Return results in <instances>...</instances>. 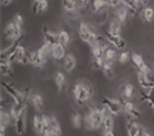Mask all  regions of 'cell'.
I'll list each match as a JSON object with an SVG mask.
<instances>
[{"instance_id":"9a60e30c","label":"cell","mask_w":154,"mask_h":136,"mask_svg":"<svg viewBox=\"0 0 154 136\" xmlns=\"http://www.w3.org/2000/svg\"><path fill=\"white\" fill-rule=\"evenodd\" d=\"M137 77H138L139 85H140V87H141L143 90H145V91H148V92L154 90V89L152 88V86H151V83H150V81L148 80L146 73H144V71H141V70H138Z\"/></svg>"},{"instance_id":"8d00e7d4","label":"cell","mask_w":154,"mask_h":136,"mask_svg":"<svg viewBox=\"0 0 154 136\" xmlns=\"http://www.w3.org/2000/svg\"><path fill=\"white\" fill-rule=\"evenodd\" d=\"M38 0H34V2L32 5V12L38 14Z\"/></svg>"},{"instance_id":"44dd1931","label":"cell","mask_w":154,"mask_h":136,"mask_svg":"<svg viewBox=\"0 0 154 136\" xmlns=\"http://www.w3.org/2000/svg\"><path fill=\"white\" fill-rule=\"evenodd\" d=\"M2 38L7 40V41H14L17 38V33H16V28H14V23L11 22L3 30V36Z\"/></svg>"},{"instance_id":"5b68a950","label":"cell","mask_w":154,"mask_h":136,"mask_svg":"<svg viewBox=\"0 0 154 136\" xmlns=\"http://www.w3.org/2000/svg\"><path fill=\"white\" fill-rule=\"evenodd\" d=\"M1 86H2V90L6 92L7 95H9L10 97H12L13 100L16 101V103H26L23 99L22 92L21 90H18L16 87H13L12 85H10L9 82L2 81L1 82Z\"/></svg>"},{"instance_id":"ba28073f","label":"cell","mask_w":154,"mask_h":136,"mask_svg":"<svg viewBox=\"0 0 154 136\" xmlns=\"http://www.w3.org/2000/svg\"><path fill=\"white\" fill-rule=\"evenodd\" d=\"M105 35H106L108 42L112 46H115L117 50H125L127 47V42H125V40L122 38L121 35H113L108 30L105 32Z\"/></svg>"},{"instance_id":"d4e9b609","label":"cell","mask_w":154,"mask_h":136,"mask_svg":"<svg viewBox=\"0 0 154 136\" xmlns=\"http://www.w3.org/2000/svg\"><path fill=\"white\" fill-rule=\"evenodd\" d=\"M115 125H116V122H115V119H113V115H109V116H106L103 119V122L101 124V131L103 132H108V131H113L115 128Z\"/></svg>"},{"instance_id":"ac0fdd59","label":"cell","mask_w":154,"mask_h":136,"mask_svg":"<svg viewBox=\"0 0 154 136\" xmlns=\"http://www.w3.org/2000/svg\"><path fill=\"white\" fill-rule=\"evenodd\" d=\"M116 50L112 47L111 44H109L108 46H106V47L103 48V57H105V59L115 64V62L118 60V55H119Z\"/></svg>"},{"instance_id":"f546056e","label":"cell","mask_w":154,"mask_h":136,"mask_svg":"<svg viewBox=\"0 0 154 136\" xmlns=\"http://www.w3.org/2000/svg\"><path fill=\"white\" fill-rule=\"evenodd\" d=\"M90 54L93 58H105L103 57V47L98 44L90 46Z\"/></svg>"},{"instance_id":"d6986e66","label":"cell","mask_w":154,"mask_h":136,"mask_svg":"<svg viewBox=\"0 0 154 136\" xmlns=\"http://www.w3.org/2000/svg\"><path fill=\"white\" fill-rule=\"evenodd\" d=\"M29 102L35 111H41L43 109V105H44V100L42 98V95L38 93H32L30 97Z\"/></svg>"},{"instance_id":"d590c367","label":"cell","mask_w":154,"mask_h":136,"mask_svg":"<svg viewBox=\"0 0 154 136\" xmlns=\"http://www.w3.org/2000/svg\"><path fill=\"white\" fill-rule=\"evenodd\" d=\"M122 3V0H108V6L110 8H116Z\"/></svg>"},{"instance_id":"f35d334b","label":"cell","mask_w":154,"mask_h":136,"mask_svg":"<svg viewBox=\"0 0 154 136\" xmlns=\"http://www.w3.org/2000/svg\"><path fill=\"white\" fill-rule=\"evenodd\" d=\"M11 2H12V0H1V3H2L3 6H8Z\"/></svg>"},{"instance_id":"d6a6232c","label":"cell","mask_w":154,"mask_h":136,"mask_svg":"<svg viewBox=\"0 0 154 136\" xmlns=\"http://www.w3.org/2000/svg\"><path fill=\"white\" fill-rule=\"evenodd\" d=\"M130 58H131V56H130V53H129L128 51L121 52V53L118 55V62H119V64H121V65H125V64L130 60Z\"/></svg>"},{"instance_id":"4dcf8cb0","label":"cell","mask_w":154,"mask_h":136,"mask_svg":"<svg viewBox=\"0 0 154 136\" xmlns=\"http://www.w3.org/2000/svg\"><path fill=\"white\" fill-rule=\"evenodd\" d=\"M71 120H72V124H73L74 127H76V128H79L84 124V117L82 116V114L78 113V112H74V113L72 114Z\"/></svg>"},{"instance_id":"8fae6325","label":"cell","mask_w":154,"mask_h":136,"mask_svg":"<svg viewBox=\"0 0 154 136\" xmlns=\"http://www.w3.org/2000/svg\"><path fill=\"white\" fill-rule=\"evenodd\" d=\"M66 56V46L56 43L54 46H52V58L56 62L63 60Z\"/></svg>"},{"instance_id":"9c48e42d","label":"cell","mask_w":154,"mask_h":136,"mask_svg":"<svg viewBox=\"0 0 154 136\" xmlns=\"http://www.w3.org/2000/svg\"><path fill=\"white\" fill-rule=\"evenodd\" d=\"M112 9H113V17L117 18L122 24H125L129 20V18H131V14L129 12L128 8L123 3H121L120 6L116 7V8H112Z\"/></svg>"},{"instance_id":"7402d4cb","label":"cell","mask_w":154,"mask_h":136,"mask_svg":"<svg viewBox=\"0 0 154 136\" xmlns=\"http://www.w3.org/2000/svg\"><path fill=\"white\" fill-rule=\"evenodd\" d=\"M54 83L60 91H63L65 89V87H66V77L62 71H56L54 74Z\"/></svg>"},{"instance_id":"cb8c5ba5","label":"cell","mask_w":154,"mask_h":136,"mask_svg":"<svg viewBox=\"0 0 154 136\" xmlns=\"http://www.w3.org/2000/svg\"><path fill=\"white\" fill-rule=\"evenodd\" d=\"M108 6V0H91L90 1V9L94 13L99 12L101 10L106 9Z\"/></svg>"},{"instance_id":"603a6c76","label":"cell","mask_w":154,"mask_h":136,"mask_svg":"<svg viewBox=\"0 0 154 136\" xmlns=\"http://www.w3.org/2000/svg\"><path fill=\"white\" fill-rule=\"evenodd\" d=\"M32 128L34 130V132L38 134H43V122H42V115L38 114H33L32 116Z\"/></svg>"},{"instance_id":"e575fe53","label":"cell","mask_w":154,"mask_h":136,"mask_svg":"<svg viewBox=\"0 0 154 136\" xmlns=\"http://www.w3.org/2000/svg\"><path fill=\"white\" fill-rule=\"evenodd\" d=\"M149 135H151V134H150V132H148V130H146L144 126H142V125H140V124H139L138 136H149Z\"/></svg>"},{"instance_id":"5bb4252c","label":"cell","mask_w":154,"mask_h":136,"mask_svg":"<svg viewBox=\"0 0 154 136\" xmlns=\"http://www.w3.org/2000/svg\"><path fill=\"white\" fill-rule=\"evenodd\" d=\"M109 10L107 9H103L99 12H95L93 14V21L94 23L96 24V26H103L105 23L107 22V20H109Z\"/></svg>"},{"instance_id":"8992f818","label":"cell","mask_w":154,"mask_h":136,"mask_svg":"<svg viewBox=\"0 0 154 136\" xmlns=\"http://www.w3.org/2000/svg\"><path fill=\"white\" fill-rule=\"evenodd\" d=\"M86 116L88 117V120L90 121V124H91V126H93V130H99L100 126H101V124L103 122V114L101 113V111H100L99 108L95 109V110L90 111L88 113L86 114Z\"/></svg>"},{"instance_id":"836d02e7","label":"cell","mask_w":154,"mask_h":136,"mask_svg":"<svg viewBox=\"0 0 154 136\" xmlns=\"http://www.w3.org/2000/svg\"><path fill=\"white\" fill-rule=\"evenodd\" d=\"M48 8V0H41L38 1V14H42L43 12H45Z\"/></svg>"},{"instance_id":"52a82bcc","label":"cell","mask_w":154,"mask_h":136,"mask_svg":"<svg viewBox=\"0 0 154 136\" xmlns=\"http://www.w3.org/2000/svg\"><path fill=\"white\" fill-rule=\"evenodd\" d=\"M26 115H28V112H26V108L23 109L21 111V113L18 115L16 121V124H14V132H16L18 135H23L26 131Z\"/></svg>"},{"instance_id":"277c9868","label":"cell","mask_w":154,"mask_h":136,"mask_svg":"<svg viewBox=\"0 0 154 136\" xmlns=\"http://www.w3.org/2000/svg\"><path fill=\"white\" fill-rule=\"evenodd\" d=\"M101 104L107 105L111 114L115 116H120L123 112V107H122L119 99H110L107 98V97H103L101 98Z\"/></svg>"},{"instance_id":"ffe728a7","label":"cell","mask_w":154,"mask_h":136,"mask_svg":"<svg viewBox=\"0 0 154 136\" xmlns=\"http://www.w3.org/2000/svg\"><path fill=\"white\" fill-rule=\"evenodd\" d=\"M121 30H122V23L117 18H115V17L111 18L109 22L108 31L113 35H121Z\"/></svg>"},{"instance_id":"1f68e13d","label":"cell","mask_w":154,"mask_h":136,"mask_svg":"<svg viewBox=\"0 0 154 136\" xmlns=\"http://www.w3.org/2000/svg\"><path fill=\"white\" fill-rule=\"evenodd\" d=\"M62 6L65 9V11H72L77 10L76 0H62Z\"/></svg>"},{"instance_id":"74e56055","label":"cell","mask_w":154,"mask_h":136,"mask_svg":"<svg viewBox=\"0 0 154 136\" xmlns=\"http://www.w3.org/2000/svg\"><path fill=\"white\" fill-rule=\"evenodd\" d=\"M103 134L105 136H113L115 135V132L113 131H108V132H103Z\"/></svg>"},{"instance_id":"4316f807","label":"cell","mask_w":154,"mask_h":136,"mask_svg":"<svg viewBox=\"0 0 154 136\" xmlns=\"http://www.w3.org/2000/svg\"><path fill=\"white\" fill-rule=\"evenodd\" d=\"M125 130L127 133L130 136H138L139 133V124L135 122V120L133 121H128L125 124Z\"/></svg>"},{"instance_id":"2e32d148","label":"cell","mask_w":154,"mask_h":136,"mask_svg":"<svg viewBox=\"0 0 154 136\" xmlns=\"http://www.w3.org/2000/svg\"><path fill=\"white\" fill-rule=\"evenodd\" d=\"M101 70H103V76L106 77L107 79L111 80L115 78L116 70H115V65H113V63L105 59V63H103V67H101Z\"/></svg>"},{"instance_id":"60d3db41","label":"cell","mask_w":154,"mask_h":136,"mask_svg":"<svg viewBox=\"0 0 154 136\" xmlns=\"http://www.w3.org/2000/svg\"><path fill=\"white\" fill-rule=\"evenodd\" d=\"M38 1H41V0H38Z\"/></svg>"},{"instance_id":"3957f363","label":"cell","mask_w":154,"mask_h":136,"mask_svg":"<svg viewBox=\"0 0 154 136\" xmlns=\"http://www.w3.org/2000/svg\"><path fill=\"white\" fill-rule=\"evenodd\" d=\"M10 63H18L21 65H28L30 64L29 57H28V51L22 44H20L16 48V51L13 52V54L9 57L8 59Z\"/></svg>"},{"instance_id":"30bf717a","label":"cell","mask_w":154,"mask_h":136,"mask_svg":"<svg viewBox=\"0 0 154 136\" xmlns=\"http://www.w3.org/2000/svg\"><path fill=\"white\" fill-rule=\"evenodd\" d=\"M131 60L133 65L138 68V70H141V71H144V73H149L150 70H152L151 67L145 63L144 58L138 53H134V54L131 55Z\"/></svg>"},{"instance_id":"4fadbf2b","label":"cell","mask_w":154,"mask_h":136,"mask_svg":"<svg viewBox=\"0 0 154 136\" xmlns=\"http://www.w3.org/2000/svg\"><path fill=\"white\" fill-rule=\"evenodd\" d=\"M135 93V87L133 83H125L121 89H120V95L119 98L125 99V100H132Z\"/></svg>"},{"instance_id":"83f0119b","label":"cell","mask_w":154,"mask_h":136,"mask_svg":"<svg viewBox=\"0 0 154 136\" xmlns=\"http://www.w3.org/2000/svg\"><path fill=\"white\" fill-rule=\"evenodd\" d=\"M140 17H141V19L143 20V21H145V22H151L154 17L153 8H151V7H144V8L141 10Z\"/></svg>"},{"instance_id":"ab89813d","label":"cell","mask_w":154,"mask_h":136,"mask_svg":"<svg viewBox=\"0 0 154 136\" xmlns=\"http://www.w3.org/2000/svg\"><path fill=\"white\" fill-rule=\"evenodd\" d=\"M140 1H141V5H142V6H144V7L149 3V0H140Z\"/></svg>"},{"instance_id":"f1b7e54d","label":"cell","mask_w":154,"mask_h":136,"mask_svg":"<svg viewBox=\"0 0 154 136\" xmlns=\"http://www.w3.org/2000/svg\"><path fill=\"white\" fill-rule=\"evenodd\" d=\"M57 42L60 44L64 45V46H67L71 42V34L67 31L62 30L57 33Z\"/></svg>"},{"instance_id":"6da1fadb","label":"cell","mask_w":154,"mask_h":136,"mask_svg":"<svg viewBox=\"0 0 154 136\" xmlns=\"http://www.w3.org/2000/svg\"><path fill=\"white\" fill-rule=\"evenodd\" d=\"M73 97L76 100L77 104L84 105L87 104V102L90 101L94 95V88L90 85V82L87 80H79L74 85L73 89Z\"/></svg>"},{"instance_id":"7a4b0ae2","label":"cell","mask_w":154,"mask_h":136,"mask_svg":"<svg viewBox=\"0 0 154 136\" xmlns=\"http://www.w3.org/2000/svg\"><path fill=\"white\" fill-rule=\"evenodd\" d=\"M78 34H79L80 40L85 43L93 46L96 44V38H97V33L94 30V28L90 24L86 22H80L78 24Z\"/></svg>"},{"instance_id":"7c38bea8","label":"cell","mask_w":154,"mask_h":136,"mask_svg":"<svg viewBox=\"0 0 154 136\" xmlns=\"http://www.w3.org/2000/svg\"><path fill=\"white\" fill-rule=\"evenodd\" d=\"M76 66H77L76 57L72 54V53L66 54V56H65L64 59H63V68L65 69V71L72 73V71H74Z\"/></svg>"},{"instance_id":"e0dca14e","label":"cell","mask_w":154,"mask_h":136,"mask_svg":"<svg viewBox=\"0 0 154 136\" xmlns=\"http://www.w3.org/2000/svg\"><path fill=\"white\" fill-rule=\"evenodd\" d=\"M43 42L48 45H51V46H54L56 43H58L57 33H54L51 30H48V28H45L44 31H43Z\"/></svg>"},{"instance_id":"484cf974","label":"cell","mask_w":154,"mask_h":136,"mask_svg":"<svg viewBox=\"0 0 154 136\" xmlns=\"http://www.w3.org/2000/svg\"><path fill=\"white\" fill-rule=\"evenodd\" d=\"M0 70L2 76H12V63L9 60H0Z\"/></svg>"}]
</instances>
